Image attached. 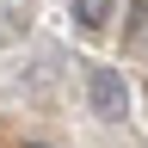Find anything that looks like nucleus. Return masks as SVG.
Listing matches in <instances>:
<instances>
[{"label": "nucleus", "instance_id": "nucleus-1", "mask_svg": "<svg viewBox=\"0 0 148 148\" xmlns=\"http://www.w3.org/2000/svg\"><path fill=\"white\" fill-rule=\"evenodd\" d=\"M86 105H92V117L123 123V117H130V80H123L117 68L92 62V68H86Z\"/></svg>", "mask_w": 148, "mask_h": 148}, {"label": "nucleus", "instance_id": "nucleus-2", "mask_svg": "<svg viewBox=\"0 0 148 148\" xmlns=\"http://www.w3.org/2000/svg\"><path fill=\"white\" fill-rule=\"evenodd\" d=\"M31 25V0H0V49L18 43V31Z\"/></svg>", "mask_w": 148, "mask_h": 148}, {"label": "nucleus", "instance_id": "nucleus-3", "mask_svg": "<svg viewBox=\"0 0 148 148\" xmlns=\"http://www.w3.org/2000/svg\"><path fill=\"white\" fill-rule=\"evenodd\" d=\"M68 12H74L80 31H105L111 25V0H68Z\"/></svg>", "mask_w": 148, "mask_h": 148}, {"label": "nucleus", "instance_id": "nucleus-4", "mask_svg": "<svg viewBox=\"0 0 148 148\" xmlns=\"http://www.w3.org/2000/svg\"><path fill=\"white\" fill-rule=\"evenodd\" d=\"M25 148H43V142H25Z\"/></svg>", "mask_w": 148, "mask_h": 148}]
</instances>
